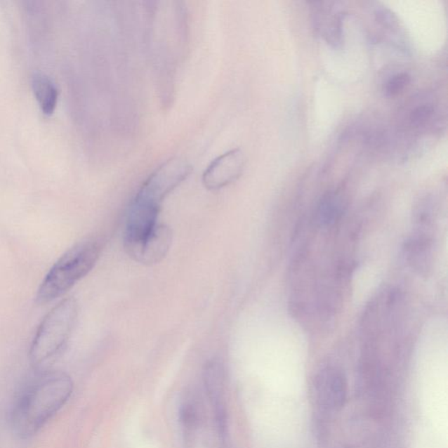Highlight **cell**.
Wrapping results in <instances>:
<instances>
[{"label":"cell","mask_w":448,"mask_h":448,"mask_svg":"<svg viewBox=\"0 0 448 448\" xmlns=\"http://www.w3.org/2000/svg\"><path fill=\"white\" fill-rule=\"evenodd\" d=\"M73 382L65 373L47 371L32 378L14 402L11 424L22 439L37 433L70 400Z\"/></svg>","instance_id":"cell-1"},{"label":"cell","mask_w":448,"mask_h":448,"mask_svg":"<svg viewBox=\"0 0 448 448\" xmlns=\"http://www.w3.org/2000/svg\"><path fill=\"white\" fill-rule=\"evenodd\" d=\"M100 244L88 239L74 245L49 270L35 296L44 305L62 296L93 269L100 255Z\"/></svg>","instance_id":"cell-2"},{"label":"cell","mask_w":448,"mask_h":448,"mask_svg":"<svg viewBox=\"0 0 448 448\" xmlns=\"http://www.w3.org/2000/svg\"><path fill=\"white\" fill-rule=\"evenodd\" d=\"M77 316L78 305L73 298L62 300L48 312L32 341V364H44L62 350L73 332Z\"/></svg>","instance_id":"cell-3"},{"label":"cell","mask_w":448,"mask_h":448,"mask_svg":"<svg viewBox=\"0 0 448 448\" xmlns=\"http://www.w3.org/2000/svg\"><path fill=\"white\" fill-rule=\"evenodd\" d=\"M192 166L183 159L163 163L144 181L135 198L162 207V202L190 176Z\"/></svg>","instance_id":"cell-4"},{"label":"cell","mask_w":448,"mask_h":448,"mask_svg":"<svg viewBox=\"0 0 448 448\" xmlns=\"http://www.w3.org/2000/svg\"><path fill=\"white\" fill-rule=\"evenodd\" d=\"M245 156L239 148L231 149L213 159L202 174V183L209 190H219L229 186L242 176Z\"/></svg>","instance_id":"cell-5"},{"label":"cell","mask_w":448,"mask_h":448,"mask_svg":"<svg viewBox=\"0 0 448 448\" xmlns=\"http://www.w3.org/2000/svg\"><path fill=\"white\" fill-rule=\"evenodd\" d=\"M172 241V230L164 224H159L154 232L143 243L128 252V255L141 264L155 265L166 257Z\"/></svg>","instance_id":"cell-6"},{"label":"cell","mask_w":448,"mask_h":448,"mask_svg":"<svg viewBox=\"0 0 448 448\" xmlns=\"http://www.w3.org/2000/svg\"><path fill=\"white\" fill-rule=\"evenodd\" d=\"M347 380L343 371L328 367L319 373L317 390L323 403L332 408L343 407L347 400Z\"/></svg>","instance_id":"cell-7"},{"label":"cell","mask_w":448,"mask_h":448,"mask_svg":"<svg viewBox=\"0 0 448 448\" xmlns=\"http://www.w3.org/2000/svg\"><path fill=\"white\" fill-rule=\"evenodd\" d=\"M432 238L419 232L405 244L404 251L409 264L419 273L428 271L432 264Z\"/></svg>","instance_id":"cell-8"},{"label":"cell","mask_w":448,"mask_h":448,"mask_svg":"<svg viewBox=\"0 0 448 448\" xmlns=\"http://www.w3.org/2000/svg\"><path fill=\"white\" fill-rule=\"evenodd\" d=\"M204 381L206 389L216 407L218 414L220 426L223 425L224 418L223 407V381L224 371L221 364L218 361L208 362L204 369Z\"/></svg>","instance_id":"cell-9"},{"label":"cell","mask_w":448,"mask_h":448,"mask_svg":"<svg viewBox=\"0 0 448 448\" xmlns=\"http://www.w3.org/2000/svg\"><path fill=\"white\" fill-rule=\"evenodd\" d=\"M32 87L42 111L51 114L55 108L58 90L56 85L47 74L35 72L32 77Z\"/></svg>","instance_id":"cell-10"},{"label":"cell","mask_w":448,"mask_h":448,"mask_svg":"<svg viewBox=\"0 0 448 448\" xmlns=\"http://www.w3.org/2000/svg\"><path fill=\"white\" fill-rule=\"evenodd\" d=\"M343 211V199L336 192L323 195L316 212V220L322 226L331 225L340 218Z\"/></svg>","instance_id":"cell-11"},{"label":"cell","mask_w":448,"mask_h":448,"mask_svg":"<svg viewBox=\"0 0 448 448\" xmlns=\"http://www.w3.org/2000/svg\"><path fill=\"white\" fill-rule=\"evenodd\" d=\"M411 77L408 73H400L395 74L394 77L387 81L385 87L386 97L393 98L400 95L410 84Z\"/></svg>","instance_id":"cell-12"},{"label":"cell","mask_w":448,"mask_h":448,"mask_svg":"<svg viewBox=\"0 0 448 448\" xmlns=\"http://www.w3.org/2000/svg\"><path fill=\"white\" fill-rule=\"evenodd\" d=\"M435 113L432 105H422L412 110L410 114V121L412 126L421 127L424 126Z\"/></svg>","instance_id":"cell-13"},{"label":"cell","mask_w":448,"mask_h":448,"mask_svg":"<svg viewBox=\"0 0 448 448\" xmlns=\"http://www.w3.org/2000/svg\"><path fill=\"white\" fill-rule=\"evenodd\" d=\"M181 419L186 426H193L197 421V411L192 404L184 405L181 411Z\"/></svg>","instance_id":"cell-14"}]
</instances>
